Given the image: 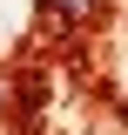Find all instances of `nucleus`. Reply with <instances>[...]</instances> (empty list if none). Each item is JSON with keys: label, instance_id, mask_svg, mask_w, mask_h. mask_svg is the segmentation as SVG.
Here are the masks:
<instances>
[{"label": "nucleus", "instance_id": "obj_1", "mask_svg": "<svg viewBox=\"0 0 128 135\" xmlns=\"http://www.w3.org/2000/svg\"><path fill=\"white\" fill-rule=\"evenodd\" d=\"M47 20H61V27H74V20H88V14H101V0H34Z\"/></svg>", "mask_w": 128, "mask_h": 135}]
</instances>
